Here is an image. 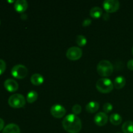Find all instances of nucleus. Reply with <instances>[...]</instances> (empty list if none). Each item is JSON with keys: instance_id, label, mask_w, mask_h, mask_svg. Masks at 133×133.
<instances>
[{"instance_id": "f257e3e1", "label": "nucleus", "mask_w": 133, "mask_h": 133, "mask_svg": "<svg viewBox=\"0 0 133 133\" xmlns=\"http://www.w3.org/2000/svg\"><path fill=\"white\" fill-rule=\"evenodd\" d=\"M62 124L65 131L69 133H78L82 129L81 120L74 114L66 116L62 120Z\"/></svg>"}, {"instance_id": "f03ea898", "label": "nucleus", "mask_w": 133, "mask_h": 133, "mask_svg": "<svg viewBox=\"0 0 133 133\" xmlns=\"http://www.w3.org/2000/svg\"><path fill=\"white\" fill-rule=\"evenodd\" d=\"M114 70L111 62L107 60L100 61L97 66V71L101 77H109L112 75Z\"/></svg>"}, {"instance_id": "7ed1b4c3", "label": "nucleus", "mask_w": 133, "mask_h": 133, "mask_svg": "<svg viewBox=\"0 0 133 133\" xmlns=\"http://www.w3.org/2000/svg\"><path fill=\"white\" fill-rule=\"evenodd\" d=\"M114 88V84L111 80L107 78H101L96 83V88L103 94L110 93Z\"/></svg>"}, {"instance_id": "20e7f679", "label": "nucleus", "mask_w": 133, "mask_h": 133, "mask_svg": "<svg viewBox=\"0 0 133 133\" xmlns=\"http://www.w3.org/2000/svg\"><path fill=\"white\" fill-rule=\"evenodd\" d=\"M9 105L14 109L22 108L25 105V98L19 94H15L10 96L8 100Z\"/></svg>"}, {"instance_id": "39448f33", "label": "nucleus", "mask_w": 133, "mask_h": 133, "mask_svg": "<svg viewBox=\"0 0 133 133\" xmlns=\"http://www.w3.org/2000/svg\"><path fill=\"white\" fill-rule=\"evenodd\" d=\"M28 70L25 66L18 64L14 66L11 70V74L14 78L18 79H24L27 75Z\"/></svg>"}, {"instance_id": "423d86ee", "label": "nucleus", "mask_w": 133, "mask_h": 133, "mask_svg": "<svg viewBox=\"0 0 133 133\" xmlns=\"http://www.w3.org/2000/svg\"><path fill=\"white\" fill-rule=\"evenodd\" d=\"M83 55V51L78 47H71L66 51V57L71 61H77Z\"/></svg>"}, {"instance_id": "0eeeda50", "label": "nucleus", "mask_w": 133, "mask_h": 133, "mask_svg": "<svg viewBox=\"0 0 133 133\" xmlns=\"http://www.w3.org/2000/svg\"><path fill=\"white\" fill-rule=\"evenodd\" d=\"M103 6L107 12H115L119 9V2L117 0H106L103 3Z\"/></svg>"}, {"instance_id": "6e6552de", "label": "nucleus", "mask_w": 133, "mask_h": 133, "mask_svg": "<svg viewBox=\"0 0 133 133\" xmlns=\"http://www.w3.org/2000/svg\"><path fill=\"white\" fill-rule=\"evenodd\" d=\"M66 109L59 104H55L51 108V114L56 118H62L66 114Z\"/></svg>"}, {"instance_id": "1a4fd4ad", "label": "nucleus", "mask_w": 133, "mask_h": 133, "mask_svg": "<svg viewBox=\"0 0 133 133\" xmlns=\"http://www.w3.org/2000/svg\"><path fill=\"white\" fill-rule=\"evenodd\" d=\"M108 122V116L105 112H99L95 116L94 122L97 125L104 126Z\"/></svg>"}, {"instance_id": "9d476101", "label": "nucleus", "mask_w": 133, "mask_h": 133, "mask_svg": "<svg viewBox=\"0 0 133 133\" xmlns=\"http://www.w3.org/2000/svg\"><path fill=\"white\" fill-rule=\"evenodd\" d=\"M5 89L10 92H14L18 89V84L15 80L12 79H8L4 83Z\"/></svg>"}, {"instance_id": "9b49d317", "label": "nucleus", "mask_w": 133, "mask_h": 133, "mask_svg": "<svg viewBox=\"0 0 133 133\" xmlns=\"http://www.w3.org/2000/svg\"><path fill=\"white\" fill-rule=\"evenodd\" d=\"M28 3L25 0H18L14 3V9L19 13H23L27 10Z\"/></svg>"}, {"instance_id": "f8f14e48", "label": "nucleus", "mask_w": 133, "mask_h": 133, "mask_svg": "<svg viewBox=\"0 0 133 133\" xmlns=\"http://www.w3.org/2000/svg\"><path fill=\"white\" fill-rule=\"evenodd\" d=\"M3 133H21L20 129L14 123H10L4 127Z\"/></svg>"}, {"instance_id": "ddd939ff", "label": "nucleus", "mask_w": 133, "mask_h": 133, "mask_svg": "<svg viewBox=\"0 0 133 133\" xmlns=\"http://www.w3.org/2000/svg\"><path fill=\"white\" fill-rule=\"evenodd\" d=\"M126 84V80L124 77L123 76H118L115 78L114 81V87L116 89H122L125 87Z\"/></svg>"}, {"instance_id": "4468645a", "label": "nucleus", "mask_w": 133, "mask_h": 133, "mask_svg": "<svg viewBox=\"0 0 133 133\" xmlns=\"http://www.w3.org/2000/svg\"><path fill=\"white\" fill-rule=\"evenodd\" d=\"M99 109V104L96 101H91L86 106V110L89 113H95Z\"/></svg>"}, {"instance_id": "2eb2a0df", "label": "nucleus", "mask_w": 133, "mask_h": 133, "mask_svg": "<svg viewBox=\"0 0 133 133\" xmlns=\"http://www.w3.org/2000/svg\"><path fill=\"white\" fill-rule=\"evenodd\" d=\"M44 81V77L42 75L39 74H35L31 76V82L32 84L35 86L41 85Z\"/></svg>"}, {"instance_id": "dca6fc26", "label": "nucleus", "mask_w": 133, "mask_h": 133, "mask_svg": "<svg viewBox=\"0 0 133 133\" xmlns=\"http://www.w3.org/2000/svg\"><path fill=\"white\" fill-rule=\"evenodd\" d=\"M90 14L91 17L94 18H99L101 16L103 15V10L100 7L98 6H95L91 9L90 11Z\"/></svg>"}, {"instance_id": "f3484780", "label": "nucleus", "mask_w": 133, "mask_h": 133, "mask_svg": "<svg viewBox=\"0 0 133 133\" xmlns=\"http://www.w3.org/2000/svg\"><path fill=\"white\" fill-rule=\"evenodd\" d=\"M110 122L114 125H119L122 122V118L119 114L114 113L110 116Z\"/></svg>"}, {"instance_id": "a211bd4d", "label": "nucleus", "mask_w": 133, "mask_h": 133, "mask_svg": "<svg viewBox=\"0 0 133 133\" xmlns=\"http://www.w3.org/2000/svg\"><path fill=\"white\" fill-rule=\"evenodd\" d=\"M122 131L123 133H133V122L127 121L122 125Z\"/></svg>"}, {"instance_id": "6ab92c4d", "label": "nucleus", "mask_w": 133, "mask_h": 133, "mask_svg": "<svg viewBox=\"0 0 133 133\" xmlns=\"http://www.w3.org/2000/svg\"><path fill=\"white\" fill-rule=\"evenodd\" d=\"M38 99V94L37 92L35 91H31L29 92L26 97V99H27V102L29 103H32L35 102Z\"/></svg>"}, {"instance_id": "aec40b11", "label": "nucleus", "mask_w": 133, "mask_h": 133, "mask_svg": "<svg viewBox=\"0 0 133 133\" xmlns=\"http://www.w3.org/2000/svg\"><path fill=\"white\" fill-rule=\"evenodd\" d=\"M76 43L79 47H84L87 44V40L83 35H78L76 38Z\"/></svg>"}, {"instance_id": "412c9836", "label": "nucleus", "mask_w": 133, "mask_h": 133, "mask_svg": "<svg viewBox=\"0 0 133 133\" xmlns=\"http://www.w3.org/2000/svg\"><path fill=\"white\" fill-rule=\"evenodd\" d=\"M113 106L111 103H106L105 104H104L103 107V109L105 113H109L112 110Z\"/></svg>"}, {"instance_id": "4be33fe9", "label": "nucleus", "mask_w": 133, "mask_h": 133, "mask_svg": "<svg viewBox=\"0 0 133 133\" xmlns=\"http://www.w3.org/2000/svg\"><path fill=\"white\" fill-rule=\"evenodd\" d=\"M82 108L81 107V105H78V104H76V105H74L72 107V112L74 113V114L75 115H78V114H80L81 112Z\"/></svg>"}, {"instance_id": "5701e85b", "label": "nucleus", "mask_w": 133, "mask_h": 133, "mask_svg": "<svg viewBox=\"0 0 133 133\" xmlns=\"http://www.w3.org/2000/svg\"><path fill=\"white\" fill-rule=\"evenodd\" d=\"M6 70V63L3 60L0 59V75L4 73Z\"/></svg>"}, {"instance_id": "b1692460", "label": "nucleus", "mask_w": 133, "mask_h": 133, "mask_svg": "<svg viewBox=\"0 0 133 133\" xmlns=\"http://www.w3.org/2000/svg\"><path fill=\"white\" fill-rule=\"evenodd\" d=\"M92 23V20L90 19H85L84 21H83V23H82V25L84 27H88L89 25H90V24Z\"/></svg>"}, {"instance_id": "393cba45", "label": "nucleus", "mask_w": 133, "mask_h": 133, "mask_svg": "<svg viewBox=\"0 0 133 133\" xmlns=\"http://www.w3.org/2000/svg\"><path fill=\"white\" fill-rule=\"evenodd\" d=\"M127 68L129 70L133 71V59L130 60L127 62Z\"/></svg>"}, {"instance_id": "a878e982", "label": "nucleus", "mask_w": 133, "mask_h": 133, "mask_svg": "<svg viewBox=\"0 0 133 133\" xmlns=\"http://www.w3.org/2000/svg\"><path fill=\"white\" fill-rule=\"evenodd\" d=\"M4 125H5V122H4L3 119L0 118V131L4 129Z\"/></svg>"}, {"instance_id": "bb28decb", "label": "nucleus", "mask_w": 133, "mask_h": 133, "mask_svg": "<svg viewBox=\"0 0 133 133\" xmlns=\"http://www.w3.org/2000/svg\"><path fill=\"white\" fill-rule=\"evenodd\" d=\"M103 19L106 21L108 20V19H109V14H107V13H106V14H103Z\"/></svg>"}, {"instance_id": "cd10ccee", "label": "nucleus", "mask_w": 133, "mask_h": 133, "mask_svg": "<svg viewBox=\"0 0 133 133\" xmlns=\"http://www.w3.org/2000/svg\"><path fill=\"white\" fill-rule=\"evenodd\" d=\"M21 18H22L23 20H25V19L27 18V16L26 14H22V15L21 16Z\"/></svg>"}, {"instance_id": "c85d7f7f", "label": "nucleus", "mask_w": 133, "mask_h": 133, "mask_svg": "<svg viewBox=\"0 0 133 133\" xmlns=\"http://www.w3.org/2000/svg\"><path fill=\"white\" fill-rule=\"evenodd\" d=\"M132 55H133V47H132Z\"/></svg>"}, {"instance_id": "c756f323", "label": "nucleus", "mask_w": 133, "mask_h": 133, "mask_svg": "<svg viewBox=\"0 0 133 133\" xmlns=\"http://www.w3.org/2000/svg\"><path fill=\"white\" fill-rule=\"evenodd\" d=\"M0 25H1V19H0Z\"/></svg>"}, {"instance_id": "7c9ffc66", "label": "nucleus", "mask_w": 133, "mask_h": 133, "mask_svg": "<svg viewBox=\"0 0 133 133\" xmlns=\"http://www.w3.org/2000/svg\"><path fill=\"white\" fill-rule=\"evenodd\" d=\"M117 133H122V132H117Z\"/></svg>"}]
</instances>
